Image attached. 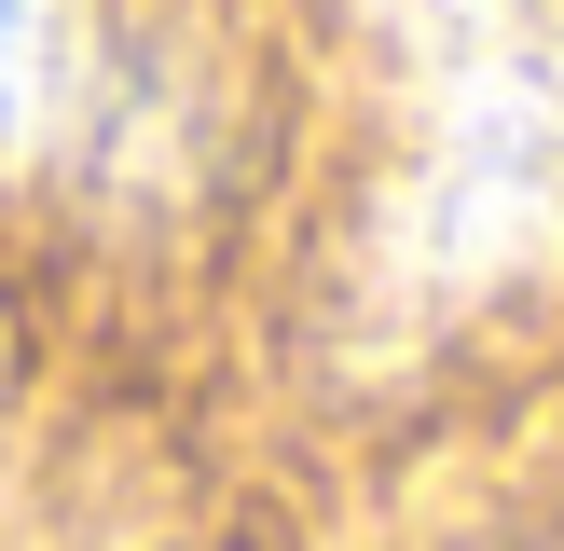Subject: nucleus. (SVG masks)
<instances>
[{"instance_id":"f257e3e1","label":"nucleus","mask_w":564,"mask_h":551,"mask_svg":"<svg viewBox=\"0 0 564 551\" xmlns=\"http://www.w3.org/2000/svg\"><path fill=\"white\" fill-rule=\"evenodd\" d=\"M400 83L372 193V331H441L564 262V0H358Z\"/></svg>"},{"instance_id":"f03ea898","label":"nucleus","mask_w":564,"mask_h":551,"mask_svg":"<svg viewBox=\"0 0 564 551\" xmlns=\"http://www.w3.org/2000/svg\"><path fill=\"white\" fill-rule=\"evenodd\" d=\"M55 125H69L83 180H97L110 207H165V193H193V165H207V83H193V42L165 14L110 28V42L69 69Z\"/></svg>"},{"instance_id":"7ed1b4c3","label":"nucleus","mask_w":564,"mask_h":551,"mask_svg":"<svg viewBox=\"0 0 564 551\" xmlns=\"http://www.w3.org/2000/svg\"><path fill=\"white\" fill-rule=\"evenodd\" d=\"M69 97V0H0V165L55 138Z\"/></svg>"}]
</instances>
